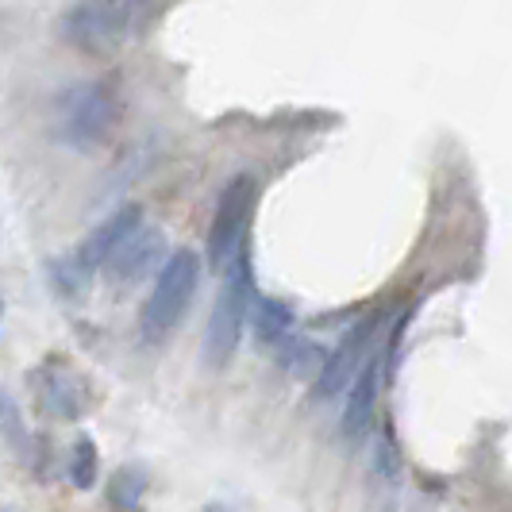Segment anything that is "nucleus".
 <instances>
[{"label":"nucleus","instance_id":"nucleus-6","mask_svg":"<svg viewBox=\"0 0 512 512\" xmlns=\"http://www.w3.org/2000/svg\"><path fill=\"white\" fill-rule=\"evenodd\" d=\"M382 312H366L351 324V332L343 335V343L328 355L324 374L312 382V401H332L343 389H351L355 374H359L366 359L382 347Z\"/></svg>","mask_w":512,"mask_h":512},{"label":"nucleus","instance_id":"nucleus-2","mask_svg":"<svg viewBox=\"0 0 512 512\" xmlns=\"http://www.w3.org/2000/svg\"><path fill=\"white\" fill-rule=\"evenodd\" d=\"M120 124V97L104 81H77L54 101V131L70 151H97Z\"/></svg>","mask_w":512,"mask_h":512},{"label":"nucleus","instance_id":"nucleus-9","mask_svg":"<svg viewBox=\"0 0 512 512\" xmlns=\"http://www.w3.org/2000/svg\"><path fill=\"white\" fill-rule=\"evenodd\" d=\"M166 266V235L158 228H139L116 255L104 262V274L112 285H135L143 282L151 270Z\"/></svg>","mask_w":512,"mask_h":512},{"label":"nucleus","instance_id":"nucleus-4","mask_svg":"<svg viewBox=\"0 0 512 512\" xmlns=\"http://www.w3.org/2000/svg\"><path fill=\"white\" fill-rule=\"evenodd\" d=\"M201 282V258L193 251H174L158 270L147 305L139 312V332L147 339H162L181 324V316L193 305V293Z\"/></svg>","mask_w":512,"mask_h":512},{"label":"nucleus","instance_id":"nucleus-8","mask_svg":"<svg viewBox=\"0 0 512 512\" xmlns=\"http://www.w3.org/2000/svg\"><path fill=\"white\" fill-rule=\"evenodd\" d=\"M139 228H143V208L139 205L116 208L108 220H101L97 228L81 239V247L70 255L74 258V266L89 278V274H93V270H101L104 262L116 255V251H120V247H124Z\"/></svg>","mask_w":512,"mask_h":512},{"label":"nucleus","instance_id":"nucleus-13","mask_svg":"<svg viewBox=\"0 0 512 512\" xmlns=\"http://www.w3.org/2000/svg\"><path fill=\"white\" fill-rule=\"evenodd\" d=\"M143 489H147V474L139 470V466H124V470H116V478H112V489H108V497H112V505L116 509H139V501H143Z\"/></svg>","mask_w":512,"mask_h":512},{"label":"nucleus","instance_id":"nucleus-10","mask_svg":"<svg viewBox=\"0 0 512 512\" xmlns=\"http://www.w3.org/2000/svg\"><path fill=\"white\" fill-rule=\"evenodd\" d=\"M382 378H385V351L378 347L366 366H362L359 374H355V382H351V397H347V409H343V436L347 439H359L366 436V428H370V416H374V405H378V389H382Z\"/></svg>","mask_w":512,"mask_h":512},{"label":"nucleus","instance_id":"nucleus-7","mask_svg":"<svg viewBox=\"0 0 512 512\" xmlns=\"http://www.w3.org/2000/svg\"><path fill=\"white\" fill-rule=\"evenodd\" d=\"M31 389H35V401L47 416L58 420H77L85 405H89V389L85 382L70 370V362L47 359L43 366L31 370Z\"/></svg>","mask_w":512,"mask_h":512},{"label":"nucleus","instance_id":"nucleus-1","mask_svg":"<svg viewBox=\"0 0 512 512\" xmlns=\"http://www.w3.org/2000/svg\"><path fill=\"white\" fill-rule=\"evenodd\" d=\"M158 0H74L62 16V39L85 54H116L154 20Z\"/></svg>","mask_w":512,"mask_h":512},{"label":"nucleus","instance_id":"nucleus-11","mask_svg":"<svg viewBox=\"0 0 512 512\" xmlns=\"http://www.w3.org/2000/svg\"><path fill=\"white\" fill-rule=\"evenodd\" d=\"M293 324H297V316H293V308L285 305V301H274V297H255V335L262 347H278L282 351L285 343H289V332H293Z\"/></svg>","mask_w":512,"mask_h":512},{"label":"nucleus","instance_id":"nucleus-3","mask_svg":"<svg viewBox=\"0 0 512 512\" xmlns=\"http://www.w3.org/2000/svg\"><path fill=\"white\" fill-rule=\"evenodd\" d=\"M255 312V278H251V266L247 258L239 255L224 274V285L216 293V305L208 312V328H205V362L212 370L228 366L243 343V328Z\"/></svg>","mask_w":512,"mask_h":512},{"label":"nucleus","instance_id":"nucleus-12","mask_svg":"<svg viewBox=\"0 0 512 512\" xmlns=\"http://www.w3.org/2000/svg\"><path fill=\"white\" fill-rule=\"evenodd\" d=\"M282 366L293 374V378H308V382H316L320 374H324V366H328V351L320 347V343H312V339H289L282 347Z\"/></svg>","mask_w":512,"mask_h":512},{"label":"nucleus","instance_id":"nucleus-15","mask_svg":"<svg viewBox=\"0 0 512 512\" xmlns=\"http://www.w3.org/2000/svg\"><path fill=\"white\" fill-rule=\"evenodd\" d=\"M374 466H378V474H385V478H393V474H397V455H393L389 436L378 439V447H374Z\"/></svg>","mask_w":512,"mask_h":512},{"label":"nucleus","instance_id":"nucleus-5","mask_svg":"<svg viewBox=\"0 0 512 512\" xmlns=\"http://www.w3.org/2000/svg\"><path fill=\"white\" fill-rule=\"evenodd\" d=\"M255 205L258 181L251 174H239L220 189L212 224H208V266H212V274H228L231 262L243 255V239L251 228Z\"/></svg>","mask_w":512,"mask_h":512},{"label":"nucleus","instance_id":"nucleus-16","mask_svg":"<svg viewBox=\"0 0 512 512\" xmlns=\"http://www.w3.org/2000/svg\"><path fill=\"white\" fill-rule=\"evenodd\" d=\"M0 320H4V301H0Z\"/></svg>","mask_w":512,"mask_h":512},{"label":"nucleus","instance_id":"nucleus-14","mask_svg":"<svg viewBox=\"0 0 512 512\" xmlns=\"http://www.w3.org/2000/svg\"><path fill=\"white\" fill-rule=\"evenodd\" d=\"M70 482L77 489H89L97 482V443L89 436H77L74 455H70Z\"/></svg>","mask_w":512,"mask_h":512}]
</instances>
